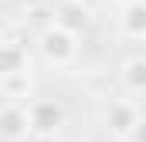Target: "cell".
<instances>
[{"instance_id": "6da1fadb", "label": "cell", "mask_w": 146, "mask_h": 142, "mask_svg": "<svg viewBox=\"0 0 146 142\" xmlns=\"http://www.w3.org/2000/svg\"><path fill=\"white\" fill-rule=\"evenodd\" d=\"M37 51H41V58L48 64L68 68V64H75V58H78V37L68 34V31H61V27H54V24H48L41 31V37H37Z\"/></svg>"}, {"instance_id": "7a4b0ae2", "label": "cell", "mask_w": 146, "mask_h": 142, "mask_svg": "<svg viewBox=\"0 0 146 142\" xmlns=\"http://www.w3.org/2000/svg\"><path fill=\"white\" fill-rule=\"evenodd\" d=\"M139 118H143V112L133 98H115L106 108V129H109L112 139H129L133 129L139 125Z\"/></svg>"}, {"instance_id": "3957f363", "label": "cell", "mask_w": 146, "mask_h": 142, "mask_svg": "<svg viewBox=\"0 0 146 142\" xmlns=\"http://www.w3.org/2000/svg\"><path fill=\"white\" fill-rule=\"evenodd\" d=\"M27 118H31V132L51 135L65 122V108L58 102H51V98H34V102H27Z\"/></svg>"}, {"instance_id": "277c9868", "label": "cell", "mask_w": 146, "mask_h": 142, "mask_svg": "<svg viewBox=\"0 0 146 142\" xmlns=\"http://www.w3.org/2000/svg\"><path fill=\"white\" fill-rule=\"evenodd\" d=\"M51 24L78 37L85 27H88V7H85L82 0H61V3L51 10Z\"/></svg>"}, {"instance_id": "5b68a950", "label": "cell", "mask_w": 146, "mask_h": 142, "mask_svg": "<svg viewBox=\"0 0 146 142\" xmlns=\"http://www.w3.org/2000/svg\"><path fill=\"white\" fill-rule=\"evenodd\" d=\"M27 132H31L27 105L3 102V108H0V135H3V139H24Z\"/></svg>"}, {"instance_id": "8992f818", "label": "cell", "mask_w": 146, "mask_h": 142, "mask_svg": "<svg viewBox=\"0 0 146 142\" xmlns=\"http://www.w3.org/2000/svg\"><path fill=\"white\" fill-rule=\"evenodd\" d=\"M119 81H122V88H126L133 98H143L146 95V54L126 58L122 68H119Z\"/></svg>"}, {"instance_id": "52a82bcc", "label": "cell", "mask_w": 146, "mask_h": 142, "mask_svg": "<svg viewBox=\"0 0 146 142\" xmlns=\"http://www.w3.org/2000/svg\"><path fill=\"white\" fill-rule=\"evenodd\" d=\"M17 71H31V54L21 41H0V78L17 74Z\"/></svg>"}, {"instance_id": "ba28073f", "label": "cell", "mask_w": 146, "mask_h": 142, "mask_svg": "<svg viewBox=\"0 0 146 142\" xmlns=\"http://www.w3.org/2000/svg\"><path fill=\"white\" fill-rule=\"evenodd\" d=\"M31 91H34V71H17V74L0 78V95L14 105H27Z\"/></svg>"}, {"instance_id": "9c48e42d", "label": "cell", "mask_w": 146, "mask_h": 142, "mask_svg": "<svg viewBox=\"0 0 146 142\" xmlns=\"http://www.w3.org/2000/svg\"><path fill=\"white\" fill-rule=\"evenodd\" d=\"M122 34L133 41H146V0L122 7Z\"/></svg>"}, {"instance_id": "30bf717a", "label": "cell", "mask_w": 146, "mask_h": 142, "mask_svg": "<svg viewBox=\"0 0 146 142\" xmlns=\"http://www.w3.org/2000/svg\"><path fill=\"white\" fill-rule=\"evenodd\" d=\"M129 142H146V115L139 118V125L133 129V135H129Z\"/></svg>"}, {"instance_id": "8fae6325", "label": "cell", "mask_w": 146, "mask_h": 142, "mask_svg": "<svg viewBox=\"0 0 146 142\" xmlns=\"http://www.w3.org/2000/svg\"><path fill=\"white\" fill-rule=\"evenodd\" d=\"M119 3H122V7H126V3H136V0H119Z\"/></svg>"}, {"instance_id": "7c38bea8", "label": "cell", "mask_w": 146, "mask_h": 142, "mask_svg": "<svg viewBox=\"0 0 146 142\" xmlns=\"http://www.w3.org/2000/svg\"><path fill=\"white\" fill-rule=\"evenodd\" d=\"M112 142H129V139H112Z\"/></svg>"}]
</instances>
